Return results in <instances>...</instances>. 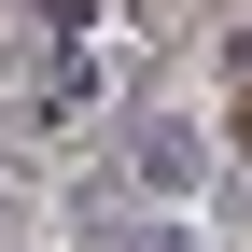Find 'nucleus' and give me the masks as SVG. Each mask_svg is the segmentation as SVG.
Wrapping results in <instances>:
<instances>
[{
    "label": "nucleus",
    "instance_id": "f257e3e1",
    "mask_svg": "<svg viewBox=\"0 0 252 252\" xmlns=\"http://www.w3.org/2000/svg\"><path fill=\"white\" fill-rule=\"evenodd\" d=\"M126 168H140L154 196H196V182H210V140H196V126H182V112H154L140 140H126Z\"/></svg>",
    "mask_w": 252,
    "mask_h": 252
},
{
    "label": "nucleus",
    "instance_id": "7ed1b4c3",
    "mask_svg": "<svg viewBox=\"0 0 252 252\" xmlns=\"http://www.w3.org/2000/svg\"><path fill=\"white\" fill-rule=\"evenodd\" d=\"M238 84H252V28H238ZM238 140H252V98H238Z\"/></svg>",
    "mask_w": 252,
    "mask_h": 252
},
{
    "label": "nucleus",
    "instance_id": "f03ea898",
    "mask_svg": "<svg viewBox=\"0 0 252 252\" xmlns=\"http://www.w3.org/2000/svg\"><path fill=\"white\" fill-rule=\"evenodd\" d=\"M28 14H42V28H98V0H28Z\"/></svg>",
    "mask_w": 252,
    "mask_h": 252
}]
</instances>
